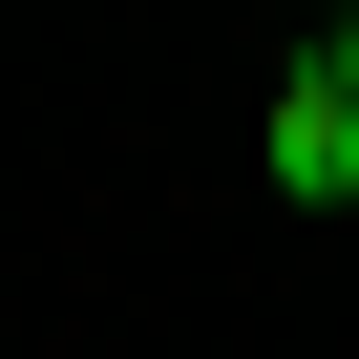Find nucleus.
<instances>
[{
  "mask_svg": "<svg viewBox=\"0 0 359 359\" xmlns=\"http://www.w3.org/2000/svg\"><path fill=\"white\" fill-rule=\"evenodd\" d=\"M275 191H317V212H338V191H359V106H338V85H317V64H296V85H275Z\"/></svg>",
  "mask_w": 359,
  "mask_h": 359,
  "instance_id": "1",
  "label": "nucleus"
}]
</instances>
